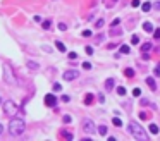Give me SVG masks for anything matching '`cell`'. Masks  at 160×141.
<instances>
[{
  "label": "cell",
  "mask_w": 160,
  "mask_h": 141,
  "mask_svg": "<svg viewBox=\"0 0 160 141\" xmlns=\"http://www.w3.org/2000/svg\"><path fill=\"white\" fill-rule=\"evenodd\" d=\"M103 24H105V21H103V19H98V21L95 22V26H97V28H102Z\"/></svg>",
  "instance_id": "cell-25"
},
{
  "label": "cell",
  "mask_w": 160,
  "mask_h": 141,
  "mask_svg": "<svg viewBox=\"0 0 160 141\" xmlns=\"http://www.w3.org/2000/svg\"><path fill=\"white\" fill-rule=\"evenodd\" d=\"M129 52H131V48L127 45H121V53H129Z\"/></svg>",
  "instance_id": "cell-17"
},
{
  "label": "cell",
  "mask_w": 160,
  "mask_h": 141,
  "mask_svg": "<svg viewBox=\"0 0 160 141\" xmlns=\"http://www.w3.org/2000/svg\"><path fill=\"white\" fill-rule=\"evenodd\" d=\"M83 69L84 70H90L91 69V64L90 62H83Z\"/></svg>",
  "instance_id": "cell-29"
},
{
  "label": "cell",
  "mask_w": 160,
  "mask_h": 141,
  "mask_svg": "<svg viewBox=\"0 0 160 141\" xmlns=\"http://www.w3.org/2000/svg\"><path fill=\"white\" fill-rule=\"evenodd\" d=\"M67 57H69L71 60H76V59H77V53H76V52H69V55H67Z\"/></svg>",
  "instance_id": "cell-23"
},
{
  "label": "cell",
  "mask_w": 160,
  "mask_h": 141,
  "mask_svg": "<svg viewBox=\"0 0 160 141\" xmlns=\"http://www.w3.org/2000/svg\"><path fill=\"white\" fill-rule=\"evenodd\" d=\"M86 53H88V55H91V53H93V48H91V47H86Z\"/></svg>",
  "instance_id": "cell-38"
},
{
  "label": "cell",
  "mask_w": 160,
  "mask_h": 141,
  "mask_svg": "<svg viewBox=\"0 0 160 141\" xmlns=\"http://www.w3.org/2000/svg\"><path fill=\"white\" fill-rule=\"evenodd\" d=\"M60 90H62V86L59 85V83H55V85H54V91H60Z\"/></svg>",
  "instance_id": "cell-33"
},
{
  "label": "cell",
  "mask_w": 160,
  "mask_h": 141,
  "mask_svg": "<svg viewBox=\"0 0 160 141\" xmlns=\"http://www.w3.org/2000/svg\"><path fill=\"white\" fill-rule=\"evenodd\" d=\"M55 47L59 52H65V45H64L62 42H55Z\"/></svg>",
  "instance_id": "cell-15"
},
{
  "label": "cell",
  "mask_w": 160,
  "mask_h": 141,
  "mask_svg": "<svg viewBox=\"0 0 160 141\" xmlns=\"http://www.w3.org/2000/svg\"><path fill=\"white\" fill-rule=\"evenodd\" d=\"M98 133H100V136H105L107 134V126H100L98 127Z\"/></svg>",
  "instance_id": "cell-20"
},
{
  "label": "cell",
  "mask_w": 160,
  "mask_h": 141,
  "mask_svg": "<svg viewBox=\"0 0 160 141\" xmlns=\"http://www.w3.org/2000/svg\"><path fill=\"white\" fill-rule=\"evenodd\" d=\"M98 100H100V103H103V102H105V96H103V95H102V93L98 95Z\"/></svg>",
  "instance_id": "cell-37"
},
{
  "label": "cell",
  "mask_w": 160,
  "mask_h": 141,
  "mask_svg": "<svg viewBox=\"0 0 160 141\" xmlns=\"http://www.w3.org/2000/svg\"><path fill=\"white\" fill-rule=\"evenodd\" d=\"M35 21L36 22H42V16H35Z\"/></svg>",
  "instance_id": "cell-40"
},
{
  "label": "cell",
  "mask_w": 160,
  "mask_h": 141,
  "mask_svg": "<svg viewBox=\"0 0 160 141\" xmlns=\"http://www.w3.org/2000/svg\"><path fill=\"white\" fill-rule=\"evenodd\" d=\"M141 50H143V52H150V50H152V43H143V45H141Z\"/></svg>",
  "instance_id": "cell-16"
},
{
  "label": "cell",
  "mask_w": 160,
  "mask_h": 141,
  "mask_svg": "<svg viewBox=\"0 0 160 141\" xmlns=\"http://www.w3.org/2000/svg\"><path fill=\"white\" fill-rule=\"evenodd\" d=\"M59 29H60V31H65V29H67V26H65L64 22H60V24H59Z\"/></svg>",
  "instance_id": "cell-34"
},
{
  "label": "cell",
  "mask_w": 160,
  "mask_h": 141,
  "mask_svg": "<svg viewBox=\"0 0 160 141\" xmlns=\"http://www.w3.org/2000/svg\"><path fill=\"white\" fill-rule=\"evenodd\" d=\"M155 76H160V64L157 65V69H155Z\"/></svg>",
  "instance_id": "cell-39"
},
{
  "label": "cell",
  "mask_w": 160,
  "mask_h": 141,
  "mask_svg": "<svg viewBox=\"0 0 160 141\" xmlns=\"http://www.w3.org/2000/svg\"><path fill=\"white\" fill-rule=\"evenodd\" d=\"M155 38H160V29H155Z\"/></svg>",
  "instance_id": "cell-41"
},
{
  "label": "cell",
  "mask_w": 160,
  "mask_h": 141,
  "mask_svg": "<svg viewBox=\"0 0 160 141\" xmlns=\"http://www.w3.org/2000/svg\"><path fill=\"white\" fill-rule=\"evenodd\" d=\"M17 112V105H16L12 100H5L4 102V114L5 115H14Z\"/></svg>",
  "instance_id": "cell-3"
},
{
  "label": "cell",
  "mask_w": 160,
  "mask_h": 141,
  "mask_svg": "<svg viewBox=\"0 0 160 141\" xmlns=\"http://www.w3.org/2000/svg\"><path fill=\"white\" fill-rule=\"evenodd\" d=\"M77 76H79V72H77V70H65V72L62 74V78L65 79V81H74Z\"/></svg>",
  "instance_id": "cell-6"
},
{
  "label": "cell",
  "mask_w": 160,
  "mask_h": 141,
  "mask_svg": "<svg viewBox=\"0 0 160 141\" xmlns=\"http://www.w3.org/2000/svg\"><path fill=\"white\" fill-rule=\"evenodd\" d=\"M4 133V126H2V124H0V134Z\"/></svg>",
  "instance_id": "cell-43"
},
{
  "label": "cell",
  "mask_w": 160,
  "mask_h": 141,
  "mask_svg": "<svg viewBox=\"0 0 160 141\" xmlns=\"http://www.w3.org/2000/svg\"><path fill=\"white\" fill-rule=\"evenodd\" d=\"M124 76H126V78H134V69H131V67H129V69H126L124 70Z\"/></svg>",
  "instance_id": "cell-14"
},
{
  "label": "cell",
  "mask_w": 160,
  "mask_h": 141,
  "mask_svg": "<svg viewBox=\"0 0 160 141\" xmlns=\"http://www.w3.org/2000/svg\"><path fill=\"white\" fill-rule=\"evenodd\" d=\"M93 100H95V96H93L91 93H86V95H84V105H91Z\"/></svg>",
  "instance_id": "cell-9"
},
{
  "label": "cell",
  "mask_w": 160,
  "mask_h": 141,
  "mask_svg": "<svg viewBox=\"0 0 160 141\" xmlns=\"http://www.w3.org/2000/svg\"><path fill=\"white\" fill-rule=\"evenodd\" d=\"M114 86H115L114 78H109L107 81H105V90H107V91H112V90H114Z\"/></svg>",
  "instance_id": "cell-8"
},
{
  "label": "cell",
  "mask_w": 160,
  "mask_h": 141,
  "mask_svg": "<svg viewBox=\"0 0 160 141\" xmlns=\"http://www.w3.org/2000/svg\"><path fill=\"white\" fill-rule=\"evenodd\" d=\"M131 43H132V45H138V43H139V38H138L136 35H134V36L131 38Z\"/></svg>",
  "instance_id": "cell-26"
},
{
  "label": "cell",
  "mask_w": 160,
  "mask_h": 141,
  "mask_svg": "<svg viewBox=\"0 0 160 141\" xmlns=\"http://www.w3.org/2000/svg\"><path fill=\"white\" fill-rule=\"evenodd\" d=\"M139 95H141V90H139V88H134V90H132V96H136V98H138Z\"/></svg>",
  "instance_id": "cell-22"
},
{
  "label": "cell",
  "mask_w": 160,
  "mask_h": 141,
  "mask_svg": "<svg viewBox=\"0 0 160 141\" xmlns=\"http://www.w3.org/2000/svg\"><path fill=\"white\" fill-rule=\"evenodd\" d=\"M24 129H26V124H24L22 119H19V117L10 119V122H9V133L12 136H21L24 133Z\"/></svg>",
  "instance_id": "cell-1"
},
{
  "label": "cell",
  "mask_w": 160,
  "mask_h": 141,
  "mask_svg": "<svg viewBox=\"0 0 160 141\" xmlns=\"http://www.w3.org/2000/svg\"><path fill=\"white\" fill-rule=\"evenodd\" d=\"M155 10H160V0L157 2V4H155Z\"/></svg>",
  "instance_id": "cell-42"
},
{
  "label": "cell",
  "mask_w": 160,
  "mask_h": 141,
  "mask_svg": "<svg viewBox=\"0 0 160 141\" xmlns=\"http://www.w3.org/2000/svg\"><path fill=\"white\" fill-rule=\"evenodd\" d=\"M62 136H64V138H67V140H72V134L67 133V131H62Z\"/></svg>",
  "instance_id": "cell-27"
},
{
  "label": "cell",
  "mask_w": 160,
  "mask_h": 141,
  "mask_svg": "<svg viewBox=\"0 0 160 141\" xmlns=\"http://www.w3.org/2000/svg\"><path fill=\"white\" fill-rule=\"evenodd\" d=\"M4 79H5V83H14V76H12V70L9 67L7 64L4 65Z\"/></svg>",
  "instance_id": "cell-5"
},
{
  "label": "cell",
  "mask_w": 160,
  "mask_h": 141,
  "mask_svg": "<svg viewBox=\"0 0 160 141\" xmlns=\"http://www.w3.org/2000/svg\"><path fill=\"white\" fill-rule=\"evenodd\" d=\"M129 131H131V134L136 138V140H139V141H148V134L145 133V129L139 126L138 122H129Z\"/></svg>",
  "instance_id": "cell-2"
},
{
  "label": "cell",
  "mask_w": 160,
  "mask_h": 141,
  "mask_svg": "<svg viewBox=\"0 0 160 141\" xmlns=\"http://www.w3.org/2000/svg\"><path fill=\"white\" fill-rule=\"evenodd\" d=\"M81 35H83L84 38H88V36H91V31H90V29H84V31L81 33Z\"/></svg>",
  "instance_id": "cell-31"
},
{
  "label": "cell",
  "mask_w": 160,
  "mask_h": 141,
  "mask_svg": "<svg viewBox=\"0 0 160 141\" xmlns=\"http://www.w3.org/2000/svg\"><path fill=\"white\" fill-rule=\"evenodd\" d=\"M45 105L47 107H55L57 105V98L54 96V95H47V96H45Z\"/></svg>",
  "instance_id": "cell-7"
},
{
  "label": "cell",
  "mask_w": 160,
  "mask_h": 141,
  "mask_svg": "<svg viewBox=\"0 0 160 141\" xmlns=\"http://www.w3.org/2000/svg\"><path fill=\"white\" fill-rule=\"evenodd\" d=\"M139 119H141V120L148 119V114H146V112H139Z\"/></svg>",
  "instance_id": "cell-30"
},
{
  "label": "cell",
  "mask_w": 160,
  "mask_h": 141,
  "mask_svg": "<svg viewBox=\"0 0 160 141\" xmlns=\"http://www.w3.org/2000/svg\"><path fill=\"white\" fill-rule=\"evenodd\" d=\"M143 29H145L146 33H153V24L152 22H145V24H143Z\"/></svg>",
  "instance_id": "cell-11"
},
{
  "label": "cell",
  "mask_w": 160,
  "mask_h": 141,
  "mask_svg": "<svg viewBox=\"0 0 160 141\" xmlns=\"http://www.w3.org/2000/svg\"><path fill=\"white\" fill-rule=\"evenodd\" d=\"M60 100H62V102H65V103H67V102H69V96H67V95H62V98H60Z\"/></svg>",
  "instance_id": "cell-36"
},
{
  "label": "cell",
  "mask_w": 160,
  "mask_h": 141,
  "mask_svg": "<svg viewBox=\"0 0 160 141\" xmlns=\"http://www.w3.org/2000/svg\"><path fill=\"white\" fill-rule=\"evenodd\" d=\"M42 26H43V29H48L50 26H52V22H50V21H43Z\"/></svg>",
  "instance_id": "cell-24"
},
{
  "label": "cell",
  "mask_w": 160,
  "mask_h": 141,
  "mask_svg": "<svg viewBox=\"0 0 160 141\" xmlns=\"http://www.w3.org/2000/svg\"><path fill=\"white\" fill-rule=\"evenodd\" d=\"M148 131H150L152 134H159L160 133V129H159L157 124H150V126H148Z\"/></svg>",
  "instance_id": "cell-10"
},
{
  "label": "cell",
  "mask_w": 160,
  "mask_h": 141,
  "mask_svg": "<svg viewBox=\"0 0 160 141\" xmlns=\"http://www.w3.org/2000/svg\"><path fill=\"white\" fill-rule=\"evenodd\" d=\"M141 10H143V12H150V10H152V4H150V2H145V4L141 5Z\"/></svg>",
  "instance_id": "cell-13"
},
{
  "label": "cell",
  "mask_w": 160,
  "mask_h": 141,
  "mask_svg": "<svg viewBox=\"0 0 160 141\" xmlns=\"http://www.w3.org/2000/svg\"><path fill=\"white\" fill-rule=\"evenodd\" d=\"M28 67H29V69H38L40 65H38L36 62H33V60H28Z\"/></svg>",
  "instance_id": "cell-18"
},
{
  "label": "cell",
  "mask_w": 160,
  "mask_h": 141,
  "mask_svg": "<svg viewBox=\"0 0 160 141\" xmlns=\"http://www.w3.org/2000/svg\"><path fill=\"white\" fill-rule=\"evenodd\" d=\"M146 85L150 86L152 90H155V88H157V83H155V79H153V78H146Z\"/></svg>",
  "instance_id": "cell-12"
},
{
  "label": "cell",
  "mask_w": 160,
  "mask_h": 141,
  "mask_svg": "<svg viewBox=\"0 0 160 141\" xmlns=\"http://www.w3.org/2000/svg\"><path fill=\"white\" fill-rule=\"evenodd\" d=\"M0 103H2V96H0Z\"/></svg>",
  "instance_id": "cell-44"
},
{
  "label": "cell",
  "mask_w": 160,
  "mask_h": 141,
  "mask_svg": "<svg viewBox=\"0 0 160 141\" xmlns=\"http://www.w3.org/2000/svg\"><path fill=\"white\" fill-rule=\"evenodd\" d=\"M117 95H119V96H124V95H126V88H124V86H119V88H117Z\"/></svg>",
  "instance_id": "cell-19"
},
{
  "label": "cell",
  "mask_w": 160,
  "mask_h": 141,
  "mask_svg": "<svg viewBox=\"0 0 160 141\" xmlns=\"http://www.w3.org/2000/svg\"><path fill=\"white\" fill-rule=\"evenodd\" d=\"M131 5H132V7H139V0H132Z\"/></svg>",
  "instance_id": "cell-35"
},
{
  "label": "cell",
  "mask_w": 160,
  "mask_h": 141,
  "mask_svg": "<svg viewBox=\"0 0 160 141\" xmlns=\"http://www.w3.org/2000/svg\"><path fill=\"white\" fill-rule=\"evenodd\" d=\"M62 120H64V124H69V122H71V115H64Z\"/></svg>",
  "instance_id": "cell-32"
},
{
  "label": "cell",
  "mask_w": 160,
  "mask_h": 141,
  "mask_svg": "<svg viewBox=\"0 0 160 141\" xmlns=\"http://www.w3.org/2000/svg\"><path fill=\"white\" fill-rule=\"evenodd\" d=\"M119 22H121V19H114V21L110 22V28H115V26H119Z\"/></svg>",
  "instance_id": "cell-28"
},
{
  "label": "cell",
  "mask_w": 160,
  "mask_h": 141,
  "mask_svg": "<svg viewBox=\"0 0 160 141\" xmlns=\"http://www.w3.org/2000/svg\"><path fill=\"white\" fill-rule=\"evenodd\" d=\"M83 131L88 134H93L95 133V124H93V120L91 119H84L83 120Z\"/></svg>",
  "instance_id": "cell-4"
},
{
  "label": "cell",
  "mask_w": 160,
  "mask_h": 141,
  "mask_svg": "<svg viewBox=\"0 0 160 141\" xmlns=\"http://www.w3.org/2000/svg\"><path fill=\"white\" fill-rule=\"evenodd\" d=\"M112 122H114V126H122V120L119 119V117H114V119H112Z\"/></svg>",
  "instance_id": "cell-21"
}]
</instances>
